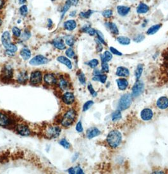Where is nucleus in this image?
<instances>
[{"mask_svg": "<svg viewBox=\"0 0 168 174\" xmlns=\"http://www.w3.org/2000/svg\"><path fill=\"white\" fill-rule=\"evenodd\" d=\"M122 141V135L117 130L110 132L107 136V142L109 146L112 148H118Z\"/></svg>", "mask_w": 168, "mask_h": 174, "instance_id": "1", "label": "nucleus"}, {"mask_svg": "<svg viewBox=\"0 0 168 174\" xmlns=\"http://www.w3.org/2000/svg\"><path fill=\"white\" fill-rule=\"evenodd\" d=\"M1 40L2 45H3L4 48H5L7 51L11 52L13 53H15L17 51L18 48L15 45H14L13 43L12 42L10 33L8 31H5L3 33Z\"/></svg>", "mask_w": 168, "mask_h": 174, "instance_id": "2", "label": "nucleus"}, {"mask_svg": "<svg viewBox=\"0 0 168 174\" xmlns=\"http://www.w3.org/2000/svg\"><path fill=\"white\" fill-rule=\"evenodd\" d=\"M76 113L75 110L73 109L69 110L64 115L61 120V125L64 127H68L73 124L76 119Z\"/></svg>", "mask_w": 168, "mask_h": 174, "instance_id": "3", "label": "nucleus"}, {"mask_svg": "<svg viewBox=\"0 0 168 174\" xmlns=\"http://www.w3.org/2000/svg\"><path fill=\"white\" fill-rule=\"evenodd\" d=\"M132 103V96L129 94L123 95L119 99L118 103V108L119 110H124L128 108Z\"/></svg>", "mask_w": 168, "mask_h": 174, "instance_id": "4", "label": "nucleus"}, {"mask_svg": "<svg viewBox=\"0 0 168 174\" xmlns=\"http://www.w3.org/2000/svg\"><path fill=\"white\" fill-rule=\"evenodd\" d=\"M61 134V129L57 126H49L45 129V136L49 139H55Z\"/></svg>", "mask_w": 168, "mask_h": 174, "instance_id": "5", "label": "nucleus"}, {"mask_svg": "<svg viewBox=\"0 0 168 174\" xmlns=\"http://www.w3.org/2000/svg\"><path fill=\"white\" fill-rule=\"evenodd\" d=\"M144 84L143 82L138 80L132 88V96L137 98L141 95L144 91Z\"/></svg>", "mask_w": 168, "mask_h": 174, "instance_id": "6", "label": "nucleus"}, {"mask_svg": "<svg viewBox=\"0 0 168 174\" xmlns=\"http://www.w3.org/2000/svg\"><path fill=\"white\" fill-rule=\"evenodd\" d=\"M49 61L46 57L42 55H37L35 57H33L32 59H31L29 61V64L31 65H41L46 64Z\"/></svg>", "mask_w": 168, "mask_h": 174, "instance_id": "7", "label": "nucleus"}, {"mask_svg": "<svg viewBox=\"0 0 168 174\" xmlns=\"http://www.w3.org/2000/svg\"><path fill=\"white\" fill-rule=\"evenodd\" d=\"M42 79V73L40 71H34L31 73L30 82L33 85H37L41 83Z\"/></svg>", "mask_w": 168, "mask_h": 174, "instance_id": "8", "label": "nucleus"}, {"mask_svg": "<svg viewBox=\"0 0 168 174\" xmlns=\"http://www.w3.org/2000/svg\"><path fill=\"white\" fill-rule=\"evenodd\" d=\"M13 122L12 119L8 115L0 112V126L3 127L9 126Z\"/></svg>", "mask_w": 168, "mask_h": 174, "instance_id": "9", "label": "nucleus"}, {"mask_svg": "<svg viewBox=\"0 0 168 174\" xmlns=\"http://www.w3.org/2000/svg\"><path fill=\"white\" fill-rule=\"evenodd\" d=\"M17 132L22 136H28L31 135L30 129L26 125L19 124L17 126Z\"/></svg>", "mask_w": 168, "mask_h": 174, "instance_id": "10", "label": "nucleus"}, {"mask_svg": "<svg viewBox=\"0 0 168 174\" xmlns=\"http://www.w3.org/2000/svg\"><path fill=\"white\" fill-rule=\"evenodd\" d=\"M153 112L150 108L143 109L140 113V117L144 121H149L153 118Z\"/></svg>", "mask_w": 168, "mask_h": 174, "instance_id": "11", "label": "nucleus"}, {"mask_svg": "<svg viewBox=\"0 0 168 174\" xmlns=\"http://www.w3.org/2000/svg\"><path fill=\"white\" fill-rule=\"evenodd\" d=\"M2 76L4 79L9 80L13 76V69L10 65H5L2 70Z\"/></svg>", "mask_w": 168, "mask_h": 174, "instance_id": "12", "label": "nucleus"}, {"mask_svg": "<svg viewBox=\"0 0 168 174\" xmlns=\"http://www.w3.org/2000/svg\"><path fill=\"white\" fill-rule=\"evenodd\" d=\"M157 106L161 110H165L168 108V98L166 96H162V97L158 99L157 101Z\"/></svg>", "mask_w": 168, "mask_h": 174, "instance_id": "13", "label": "nucleus"}, {"mask_svg": "<svg viewBox=\"0 0 168 174\" xmlns=\"http://www.w3.org/2000/svg\"><path fill=\"white\" fill-rule=\"evenodd\" d=\"M62 99H63V101L65 104L71 105L75 101V96L72 93L67 92V93L63 94V97H62Z\"/></svg>", "mask_w": 168, "mask_h": 174, "instance_id": "14", "label": "nucleus"}, {"mask_svg": "<svg viewBox=\"0 0 168 174\" xmlns=\"http://www.w3.org/2000/svg\"><path fill=\"white\" fill-rule=\"evenodd\" d=\"M44 82L48 85H55L57 83V79L56 76L52 74H47L44 77Z\"/></svg>", "mask_w": 168, "mask_h": 174, "instance_id": "15", "label": "nucleus"}, {"mask_svg": "<svg viewBox=\"0 0 168 174\" xmlns=\"http://www.w3.org/2000/svg\"><path fill=\"white\" fill-rule=\"evenodd\" d=\"M52 44L56 48L60 50H65L66 46L63 40L61 38H56L52 42Z\"/></svg>", "mask_w": 168, "mask_h": 174, "instance_id": "16", "label": "nucleus"}, {"mask_svg": "<svg viewBox=\"0 0 168 174\" xmlns=\"http://www.w3.org/2000/svg\"><path fill=\"white\" fill-rule=\"evenodd\" d=\"M100 134V130L96 127H91L87 131V137L88 139H91L99 136Z\"/></svg>", "mask_w": 168, "mask_h": 174, "instance_id": "17", "label": "nucleus"}, {"mask_svg": "<svg viewBox=\"0 0 168 174\" xmlns=\"http://www.w3.org/2000/svg\"><path fill=\"white\" fill-rule=\"evenodd\" d=\"M116 74L118 77H127L129 75V70L124 67H119L117 68Z\"/></svg>", "mask_w": 168, "mask_h": 174, "instance_id": "18", "label": "nucleus"}, {"mask_svg": "<svg viewBox=\"0 0 168 174\" xmlns=\"http://www.w3.org/2000/svg\"><path fill=\"white\" fill-rule=\"evenodd\" d=\"M76 22L74 20H68L64 23V28L68 31H73L76 27Z\"/></svg>", "mask_w": 168, "mask_h": 174, "instance_id": "19", "label": "nucleus"}, {"mask_svg": "<svg viewBox=\"0 0 168 174\" xmlns=\"http://www.w3.org/2000/svg\"><path fill=\"white\" fill-rule=\"evenodd\" d=\"M130 11V8L126 6H118L117 12L120 16L124 17L129 13Z\"/></svg>", "mask_w": 168, "mask_h": 174, "instance_id": "20", "label": "nucleus"}, {"mask_svg": "<svg viewBox=\"0 0 168 174\" xmlns=\"http://www.w3.org/2000/svg\"><path fill=\"white\" fill-rule=\"evenodd\" d=\"M57 60L59 62L61 63V64L65 65L69 69H72L71 61L68 58H66L63 56H60L57 58Z\"/></svg>", "mask_w": 168, "mask_h": 174, "instance_id": "21", "label": "nucleus"}, {"mask_svg": "<svg viewBox=\"0 0 168 174\" xmlns=\"http://www.w3.org/2000/svg\"><path fill=\"white\" fill-rule=\"evenodd\" d=\"M105 27L115 35H118L119 34V30L116 24L113 22H106L105 23Z\"/></svg>", "mask_w": 168, "mask_h": 174, "instance_id": "22", "label": "nucleus"}, {"mask_svg": "<svg viewBox=\"0 0 168 174\" xmlns=\"http://www.w3.org/2000/svg\"><path fill=\"white\" fill-rule=\"evenodd\" d=\"M116 83L118 86V88L121 91L125 90L128 86V81L125 79H117Z\"/></svg>", "mask_w": 168, "mask_h": 174, "instance_id": "23", "label": "nucleus"}, {"mask_svg": "<svg viewBox=\"0 0 168 174\" xmlns=\"http://www.w3.org/2000/svg\"><path fill=\"white\" fill-rule=\"evenodd\" d=\"M20 56L24 60H27L31 56V52L29 49L27 48H24L20 51Z\"/></svg>", "mask_w": 168, "mask_h": 174, "instance_id": "24", "label": "nucleus"}, {"mask_svg": "<svg viewBox=\"0 0 168 174\" xmlns=\"http://www.w3.org/2000/svg\"><path fill=\"white\" fill-rule=\"evenodd\" d=\"M59 87L62 91H66L69 88L68 82L63 77H61L59 80Z\"/></svg>", "mask_w": 168, "mask_h": 174, "instance_id": "25", "label": "nucleus"}, {"mask_svg": "<svg viewBox=\"0 0 168 174\" xmlns=\"http://www.w3.org/2000/svg\"><path fill=\"white\" fill-rule=\"evenodd\" d=\"M149 10V7L145 3H140L137 8V12L139 14H144Z\"/></svg>", "mask_w": 168, "mask_h": 174, "instance_id": "26", "label": "nucleus"}, {"mask_svg": "<svg viewBox=\"0 0 168 174\" xmlns=\"http://www.w3.org/2000/svg\"><path fill=\"white\" fill-rule=\"evenodd\" d=\"M113 58L112 53L109 51H105L104 54L100 55V59H101L102 62H108L111 61Z\"/></svg>", "mask_w": 168, "mask_h": 174, "instance_id": "27", "label": "nucleus"}, {"mask_svg": "<svg viewBox=\"0 0 168 174\" xmlns=\"http://www.w3.org/2000/svg\"><path fill=\"white\" fill-rule=\"evenodd\" d=\"M28 80V74L27 72H22L18 75L17 80L21 84H25Z\"/></svg>", "mask_w": 168, "mask_h": 174, "instance_id": "28", "label": "nucleus"}, {"mask_svg": "<svg viewBox=\"0 0 168 174\" xmlns=\"http://www.w3.org/2000/svg\"><path fill=\"white\" fill-rule=\"evenodd\" d=\"M117 41L120 45L127 46L130 44V39L126 36H119L117 37Z\"/></svg>", "mask_w": 168, "mask_h": 174, "instance_id": "29", "label": "nucleus"}, {"mask_svg": "<svg viewBox=\"0 0 168 174\" xmlns=\"http://www.w3.org/2000/svg\"><path fill=\"white\" fill-rule=\"evenodd\" d=\"M81 30L84 32L87 33L88 34H89L91 36H94L96 34V31L94 29L90 27L89 26H87V25L84 26L82 28H81Z\"/></svg>", "mask_w": 168, "mask_h": 174, "instance_id": "30", "label": "nucleus"}, {"mask_svg": "<svg viewBox=\"0 0 168 174\" xmlns=\"http://www.w3.org/2000/svg\"><path fill=\"white\" fill-rule=\"evenodd\" d=\"M161 27V24H156V25H153L151 26L147 31V34L148 35H152L156 34L158 31L160 29Z\"/></svg>", "mask_w": 168, "mask_h": 174, "instance_id": "31", "label": "nucleus"}, {"mask_svg": "<svg viewBox=\"0 0 168 174\" xmlns=\"http://www.w3.org/2000/svg\"><path fill=\"white\" fill-rule=\"evenodd\" d=\"M71 6V3L70 0H66L65 5L61 10V19L65 17L66 13L68 12V10L70 8Z\"/></svg>", "mask_w": 168, "mask_h": 174, "instance_id": "32", "label": "nucleus"}, {"mask_svg": "<svg viewBox=\"0 0 168 174\" xmlns=\"http://www.w3.org/2000/svg\"><path fill=\"white\" fill-rule=\"evenodd\" d=\"M121 118V113L119 110L114 111L111 115L112 121L114 122H116Z\"/></svg>", "mask_w": 168, "mask_h": 174, "instance_id": "33", "label": "nucleus"}, {"mask_svg": "<svg viewBox=\"0 0 168 174\" xmlns=\"http://www.w3.org/2000/svg\"><path fill=\"white\" fill-rule=\"evenodd\" d=\"M108 77L106 75H103V74H99L97 75H94V77L92 78V80L94 81H99L100 83L104 84L106 82Z\"/></svg>", "mask_w": 168, "mask_h": 174, "instance_id": "34", "label": "nucleus"}, {"mask_svg": "<svg viewBox=\"0 0 168 174\" xmlns=\"http://www.w3.org/2000/svg\"><path fill=\"white\" fill-rule=\"evenodd\" d=\"M143 65L142 64H138L137 65V69L135 70V77L137 80H139L140 79V78L142 76V74L143 73Z\"/></svg>", "mask_w": 168, "mask_h": 174, "instance_id": "35", "label": "nucleus"}, {"mask_svg": "<svg viewBox=\"0 0 168 174\" xmlns=\"http://www.w3.org/2000/svg\"><path fill=\"white\" fill-rule=\"evenodd\" d=\"M65 42L66 44L70 47L73 46L75 42V37L73 36H66L65 37Z\"/></svg>", "mask_w": 168, "mask_h": 174, "instance_id": "36", "label": "nucleus"}, {"mask_svg": "<svg viewBox=\"0 0 168 174\" xmlns=\"http://www.w3.org/2000/svg\"><path fill=\"white\" fill-rule=\"evenodd\" d=\"M68 173L71 174H75V173H84V171L80 167H75L70 168L68 170Z\"/></svg>", "mask_w": 168, "mask_h": 174, "instance_id": "37", "label": "nucleus"}, {"mask_svg": "<svg viewBox=\"0 0 168 174\" xmlns=\"http://www.w3.org/2000/svg\"><path fill=\"white\" fill-rule=\"evenodd\" d=\"M94 13V12L92 10H89L87 12H81L79 14V16L80 17L82 18H89L91 15H92V14Z\"/></svg>", "mask_w": 168, "mask_h": 174, "instance_id": "38", "label": "nucleus"}, {"mask_svg": "<svg viewBox=\"0 0 168 174\" xmlns=\"http://www.w3.org/2000/svg\"><path fill=\"white\" fill-rule=\"evenodd\" d=\"M86 64L88 65V66H89L90 68L95 69L99 65V61L97 59H92L88 61L87 63H86Z\"/></svg>", "mask_w": 168, "mask_h": 174, "instance_id": "39", "label": "nucleus"}, {"mask_svg": "<svg viewBox=\"0 0 168 174\" xmlns=\"http://www.w3.org/2000/svg\"><path fill=\"white\" fill-rule=\"evenodd\" d=\"M96 34L97 36V40L103 45H105L104 37L103 34L99 31H96Z\"/></svg>", "mask_w": 168, "mask_h": 174, "instance_id": "40", "label": "nucleus"}, {"mask_svg": "<svg viewBox=\"0 0 168 174\" xmlns=\"http://www.w3.org/2000/svg\"><path fill=\"white\" fill-rule=\"evenodd\" d=\"M12 33L13 36L16 37H19L21 36V30L17 27H13L12 28Z\"/></svg>", "mask_w": 168, "mask_h": 174, "instance_id": "41", "label": "nucleus"}, {"mask_svg": "<svg viewBox=\"0 0 168 174\" xmlns=\"http://www.w3.org/2000/svg\"><path fill=\"white\" fill-rule=\"evenodd\" d=\"M66 55L68 58H73L75 56V53L73 50L71 48H68V49L66 50Z\"/></svg>", "mask_w": 168, "mask_h": 174, "instance_id": "42", "label": "nucleus"}, {"mask_svg": "<svg viewBox=\"0 0 168 174\" xmlns=\"http://www.w3.org/2000/svg\"><path fill=\"white\" fill-rule=\"evenodd\" d=\"M94 105V101H88L86 102L84 106H83V111L84 112H86V111H87L91 106Z\"/></svg>", "mask_w": 168, "mask_h": 174, "instance_id": "43", "label": "nucleus"}, {"mask_svg": "<svg viewBox=\"0 0 168 174\" xmlns=\"http://www.w3.org/2000/svg\"><path fill=\"white\" fill-rule=\"evenodd\" d=\"M19 12L22 16H26L28 13V8L26 5H22L20 9H19Z\"/></svg>", "mask_w": 168, "mask_h": 174, "instance_id": "44", "label": "nucleus"}, {"mask_svg": "<svg viewBox=\"0 0 168 174\" xmlns=\"http://www.w3.org/2000/svg\"><path fill=\"white\" fill-rule=\"evenodd\" d=\"M78 77H79V80L80 81V83L81 84L85 85L86 84V78L83 72H80L79 74L78 75Z\"/></svg>", "mask_w": 168, "mask_h": 174, "instance_id": "45", "label": "nucleus"}, {"mask_svg": "<svg viewBox=\"0 0 168 174\" xmlns=\"http://www.w3.org/2000/svg\"><path fill=\"white\" fill-rule=\"evenodd\" d=\"M60 144L65 149H69L71 146L70 144L68 141H67V140H66L65 139H61V141H60Z\"/></svg>", "mask_w": 168, "mask_h": 174, "instance_id": "46", "label": "nucleus"}, {"mask_svg": "<svg viewBox=\"0 0 168 174\" xmlns=\"http://www.w3.org/2000/svg\"><path fill=\"white\" fill-rule=\"evenodd\" d=\"M113 11L111 10H105L103 12V15L105 18H110L113 15Z\"/></svg>", "mask_w": 168, "mask_h": 174, "instance_id": "47", "label": "nucleus"}, {"mask_svg": "<svg viewBox=\"0 0 168 174\" xmlns=\"http://www.w3.org/2000/svg\"><path fill=\"white\" fill-rule=\"evenodd\" d=\"M88 89L90 92V93L92 95V96H94V97L97 96V92L94 90L92 84H91L90 83H89V84H88Z\"/></svg>", "mask_w": 168, "mask_h": 174, "instance_id": "48", "label": "nucleus"}, {"mask_svg": "<svg viewBox=\"0 0 168 174\" xmlns=\"http://www.w3.org/2000/svg\"><path fill=\"white\" fill-rule=\"evenodd\" d=\"M144 39H145V36H144V35L138 34L134 37L133 41L136 42H140L144 40Z\"/></svg>", "mask_w": 168, "mask_h": 174, "instance_id": "49", "label": "nucleus"}, {"mask_svg": "<svg viewBox=\"0 0 168 174\" xmlns=\"http://www.w3.org/2000/svg\"><path fill=\"white\" fill-rule=\"evenodd\" d=\"M109 50H110V52H111L113 55H118V56H121L122 55V53L121 52H119L118 50L116 49V48H114L113 47H110Z\"/></svg>", "mask_w": 168, "mask_h": 174, "instance_id": "50", "label": "nucleus"}, {"mask_svg": "<svg viewBox=\"0 0 168 174\" xmlns=\"http://www.w3.org/2000/svg\"><path fill=\"white\" fill-rule=\"evenodd\" d=\"M102 70L105 72H109V67L108 62H102Z\"/></svg>", "mask_w": 168, "mask_h": 174, "instance_id": "51", "label": "nucleus"}, {"mask_svg": "<svg viewBox=\"0 0 168 174\" xmlns=\"http://www.w3.org/2000/svg\"><path fill=\"white\" fill-rule=\"evenodd\" d=\"M76 130L78 132H83V127H82V124H81V122H79L76 125Z\"/></svg>", "mask_w": 168, "mask_h": 174, "instance_id": "52", "label": "nucleus"}, {"mask_svg": "<svg viewBox=\"0 0 168 174\" xmlns=\"http://www.w3.org/2000/svg\"><path fill=\"white\" fill-rule=\"evenodd\" d=\"M31 37V32L28 31H25V32H23V39L24 40H27L28 39V38Z\"/></svg>", "mask_w": 168, "mask_h": 174, "instance_id": "53", "label": "nucleus"}, {"mask_svg": "<svg viewBox=\"0 0 168 174\" xmlns=\"http://www.w3.org/2000/svg\"><path fill=\"white\" fill-rule=\"evenodd\" d=\"M97 51L98 52H101L102 51V50H103V44H101V43H100L98 40H97Z\"/></svg>", "mask_w": 168, "mask_h": 174, "instance_id": "54", "label": "nucleus"}, {"mask_svg": "<svg viewBox=\"0 0 168 174\" xmlns=\"http://www.w3.org/2000/svg\"><path fill=\"white\" fill-rule=\"evenodd\" d=\"M4 4H5V1H4V0H0V10L4 8Z\"/></svg>", "mask_w": 168, "mask_h": 174, "instance_id": "55", "label": "nucleus"}, {"mask_svg": "<svg viewBox=\"0 0 168 174\" xmlns=\"http://www.w3.org/2000/svg\"><path fill=\"white\" fill-rule=\"evenodd\" d=\"M71 3V5L73 6H76V4L79 3V0H70Z\"/></svg>", "mask_w": 168, "mask_h": 174, "instance_id": "56", "label": "nucleus"}, {"mask_svg": "<svg viewBox=\"0 0 168 174\" xmlns=\"http://www.w3.org/2000/svg\"><path fill=\"white\" fill-rule=\"evenodd\" d=\"M99 74H101V73H100V72L98 70H95L94 72V75H99Z\"/></svg>", "mask_w": 168, "mask_h": 174, "instance_id": "57", "label": "nucleus"}, {"mask_svg": "<svg viewBox=\"0 0 168 174\" xmlns=\"http://www.w3.org/2000/svg\"><path fill=\"white\" fill-rule=\"evenodd\" d=\"M78 156H79V154H75V155L73 157V158H72V162H75L76 160V159L78 158Z\"/></svg>", "mask_w": 168, "mask_h": 174, "instance_id": "58", "label": "nucleus"}, {"mask_svg": "<svg viewBox=\"0 0 168 174\" xmlns=\"http://www.w3.org/2000/svg\"><path fill=\"white\" fill-rule=\"evenodd\" d=\"M76 11L71 12L70 13V17H75L76 15Z\"/></svg>", "mask_w": 168, "mask_h": 174, "instance_id": "59", "label": "nucleus"}, {"mask_svg": "<svg viewBox=\"0 0 168 174\" xmlns=\"http://www.w3.org/2000/svg\"><path fill=\"white\" fill-rule=\"evenodd\" d=\"M52 25V20H51V19H48V24H47L48 27H51Z\"/></svg>", "mask_w": 168, "mask_h": 174, "instance_id": "60", "label": "nucleus"}, {"mask_svg": "<svg viewBox=\"0 0 168 174\" xmlns=\"http://www.w3.org/2000/svg\"><path fill=\"white\" fill-rule=\"evenodd\" d=\"M18 1L20 4H23V3H25L26 0H18Z\"/></svg>", "mask_w": 168, "mask_h": 174, "instance_id": "61", "label": "nucleus"}, {"mask_svg": "<svg viewBox=\"0 0 168 174\" xmlns=\"http://www.w3.org/2000/svg\"><path fill=\"white\" fill-rule=\"evenodd\" d=\"M153 173H164V172H162V171H159V172H153Z\"/></svg>", "mask_w": 168, "mask_h": 174, "instance_id": "62", "label": "nucleus"}, {"mask_svg": "<svg viewBox=\"0 0 168 174\" xmlns=\"http://www.w3.org/2000/svg\"><path fill=\"white\" fill-rule=\"evenodd\" d=\"M1 24H2V21H1V19H0V26H1Z\"/></svg>", "mask_w": 168, "mask_h": 174, "instance_id": "63", "label": "nucleus"}, {"mask_svg": "<svg viewBox=\"0 0 168 174\" xmlns=\"http://www.w3.org/2000/svg\"><path fill=\"white\" fill-rule=\"evenodd\" d=\"M52 1H55V0H52Z\"/></svg>", "mask_w": 168, "mask_h": 174, "instance_id": "64", "label": "nucleus"}]
</instances>
